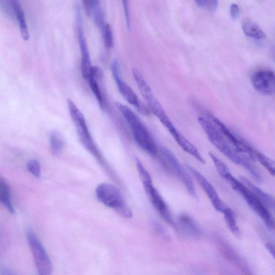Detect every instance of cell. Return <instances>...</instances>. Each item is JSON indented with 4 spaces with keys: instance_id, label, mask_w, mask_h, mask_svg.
<instances>
[{
    "instance_id": "1",
    "label": "cell",
    "mask_w": 275,
    "mask_h": 275,
    "mask_svg": "<svg viewBox=\"0 0 275 275\" xmlns=\"http://www.w3.org/2000/svg\"><path fill=\"white\" fill-rule=\"evenodd\" d=\"M198 122L205 133L213 145L217 148L222 154L234 164L242 165L247 170L254 179L261 182L263 177L260 172L249 160L242 155L238 153L230 143L225 139L220 131L208 119L199 117Z\"/></svg>"
},
{
    "instance_id": "2",
    "label": "cell",
    "mask_w": 275,
    "mask_h": 275,
    "mask_svg": "<svg viewBox=\"0 0 275 275\" xmlns=\"http://www.w3.org/2000/svg\"><path fill=\"white\" fill-rule=\"evenodd\" d=\"M116 105L129 125L137 144L152 156L157 154L158 148L156 142L138 116L128 107L118 102L116 103Z\"/></svg>"
},
{
    "instance_id": "3",
    "label": "cell",
    "mask_w": 275,
    "mask_h": 275,
    "mask_svg": "<svg viewBox=\"0 0 275 275\" xmlns=\"http://www.w3.org/2000/svg\"><path fill=\"white\" fill-rule=\"evenodd\" d=\"M221 177L230 185L233 190L237 192L247 203L249 207L260 217L263 222L270 230L274 228L273 218L267 206L258 198L244 183L237 179L230 170H228Z\"/></svg>"
},
{
    "instance_id": "4",
    "label": "cell",
    "mask_w": 275,
    "mask_h": 275,
    "mask_svg": "<svg viewBox=\"0 0 275 275\" xmlns=\"http://www.w3.org/2000/svg\"><path fill=\"white\" fill-rule=\"evenodd\" d=\"M96 196L100 201L116 212L120 216L130 219L133 217L129 206L126 203L119 189L109 183H102L96 188Z\"/></svg>"
},
{
    "instance_id": "5",
    "label": "cell",
    "mask_w": 275,
    "mask_h": 275,
    "mask_svg": "<svg viewBox=\"0 0 275 275\" xmlns=\"http://www.w3.org/2000/svg\"><path fill=\"white\" fill-rule=\"evenodd\" d=\"M67 105L73 122L75 125L80 141L87 150L96 158L100 159L101 155L89 130L83 114L73 101L68 99Z\"/></svg>"
},
{
    "instance_id": "6",
    "label": "cell",
    "mask_w": 275,
    "mask_h": 275,
    "mask_svg": "<svg viewBox=\"0 0 275 275\" xmlns=\"http://www.w3.org/2000/svg\"><path fill=\"white\" fill-rule=\"evenodd\" d=\"M27 235L28 244L38 275H52L53 272V263L44 246L31 229H28Z\"/></svg>"
},
{
    "instance_id": "7",
    "label": "cell",
    "mask_w": 275,
    "mask_h": 275,
    "mask_svg": "<svg viewBox=\"0 0 275 275\" xmlns=\"http://www.w3.org/2000/svg\"><path fill=\"white\" fill-rule=\"evenodd\" d=\"M139 175L145 191L154 207L166 221L170 224H173V218L168 206L153 186L150 174L148 171H145L142 172Z\"/></svg>"
},
{
    "instance_id": "8",
    "label": "cell",
    "mask_w": 275,
    "mask_h": 275,
    "mask_svg": "<svg viewBox=\"0 0 275 275\" xmlns=\"http://www.w3.org/2000/svg\"><path fill=\"white\" fill-rule=\"evenodd\" d=\"M111 71L119 92L122 95L125 100L134 106L137 111L143 115H150L151 112L147 105L139 99L133 89L122 80L120 76L119 62L117 60L113 62Z\"/></svg>"
},
{
    "instance_id": "9",
    "label": "cell",
    "mask_w": 275,
    "mask_h": 275,
    "mask_svg": "<svg viewBox=\"0 0 275 275\" xmlns=\"http://www.w3.org/2000/svg\"><path fill=\"white\" fill-rule=\"evenodd\" d=\"M160 150H161L163 156L168 163L169 168L185 185L188 193L193 198L197 199L198 195L195 186L194 185L191 175L186 170L184 166L181 164L178 159L168 148L162 147L160 148Z\"/></svg>"
},
{
    "instance_id": "10",
    "label": "cell",
    "mask_w": 275,
    "mask_h": 275,
    "mask_svg": "<svg viewBox=\"0 0 275 275\" xmlns=\"http://www.w3.org/2000/svg\"><path fill=\"white\" fill-rule=\"evenodd\" d=\"M208 119L213 123L222 134L225 139L238 153L248 158V159L255 160V151L248 144L241 140L233 132L229 129L219 119L208 114ZM245 157V156H244Z\"/></svg>"
},
{
    "instance_id": "11",
    "label": "cell",
    "mask_w": 275,
    "mask_h": 275,
    "mask_svg": "<svg viewBox=\"0 0 275 275\" xmlns=\"http://www.w3.org/2000/svg\"><path fill=\"white\" fill-rule=\"evenodd\" d=\"M76 13V28L82 55L81 70L83 78L88 81L93 66L91 65L87 42L83 31L81 8L79 5H77Z\"/></svg>"
},
{
    "instance_id": "12",
    "label": "cell",
    "mask_w": 275,
    "mask_h": 275,
    "mask_svg": "<svg viewBox=\"0 0 275 275\" xmlns=\"http://www.w3.org/2000/svg\"><path fill=\"white\" fill-rule=\"evenodd\" d=\"M187 168L203 189L214 208L219 213H222L226 206L222 201L214 187L201 173L192 166L187 165Z\"/></svg>"
},
{
    "instance_id": "13",
    "label": "cell",
    "mask_w": 275,
    "mask_h": 275,
    "mask_svg": "<svg viewBox=\"0 0 275 275\" xmlns=\"http://www.w3.org/2000/svg\"><path fill=\"white\" fill-rule=\"evenodd\" d=\"M275 74L272 71H258L251 78L254 88L261 94L272 95L275 93Z\"/></svg>"
},
{
    "instance_id": "14",
    "label": "cell",
    "mask_w": 275,
    "mask_h": 275,
    "mask_svg": "<svg viewBox=\"0 0 275 275\" xmlns=\"http://www.w3.org/2000/svg\"><path fill=\"white\" fill-rule=\"evenodd\" d=\"M103 79L104 74L102 69L99 67L93 66L88 82L101 108L104 110L107 107V102L105 91L103 89Z\"/></svg>"
},
{
    "instance_id": "15",
    "label": "cell",
    "mask_w": 275,
    "mask_h": 275,
    "mask_svg": "<svg viewBox=\"0 0 275 275\" xmlns=\"http://www.w3.org/2000/svg\"><path fill=\"white\" fill-rule=\"evenodd\" d=\"M220 248L226 259L231 262L234 266L237 267L239 270L242 272L244 275H253L249 266L242 256L230 245L222 243L220 244Z\"/></svg>"
},
{
    "instance_id": "16",
    "label": "cell",
    "mask_w": 275,
    "mask_h": 275,
    "mask_svg": "<svg viewBox=\"0 0 275 275\" xmlns=\"http://www.w3.org/2000/svg\"><path fill=\"white\" fill-rule=\"evenodd\" d=\"M10 7L11 9L10 13L14 14L16 19L18 21L23 38L27 41L29 39V32H28L24 11L23 10L21 4L16 0H12L10 1Z\"/></svg>"
},
{
    "instance_id": "17",
    "label": "cell",
    "mask_w": 275,
    "mask_h": 275,
    "mask_svg": "<svg viewBox=\"0 0 275 275\" xmlns=\"http://www.w3.org/2000/svg\"><path fill=\"white\" fill-rule=\"evenodd\" d=\"M178 222L182 231L189 236L198 238L202 236V231L197 223L192 217L187 214H182L178 218Z\"/></svg>"
},
{
    "instance_id": "18",
    "label": "cell",
    "mask_w": 275,
    "mask_h": 275,
    "mask_svg": "<svg viewBox=\"0 0 275 275\" xmlns=\"http://www.w3.org/2000/svg\"><path fill=\"white\" fill-rule=\"evenodd\" d=\"M240 180L258 198L261 200L268 208L274 210L275 200L271 194L263 191L262 189L257 187L245 177H240Z\"/></svg>"
},
{
    "instance_id": "19",
    "label": "cell",
    "mask_w": 275,
    "mask_h": 275,
    "mask_svg": "<svg viewBox=\"0 0 275 275\" xmlns=\"http://www.w3.org/2000/svg\"><path fill=\"white\" fill-rule=\"evenodd\" d=\"M243 31L246 36L255 39H262L266 37V33L255 23L246 20L243 24Z\"/></svg>"
},
{
    "instance_id": "20",
    "label": "cell",
    "mask_w": 275,
    "mask_h": 275,
    "mask_svg": "<svg viewBox=\"0 0 275 275\" xmlns=\"http://www.w3.org/2000/svg\"><path fill=\"white\" fill-rule=\"evenodd\" d=\"M0 203H1L11 214H14V209L11 202L9 186L0 177Z\"/></svg>"
},
{
    "instance_id": "21",
    "label": "cell",
    "mask_w": 275,
    "mask_h": 275,
    "mask_svg": "<svg viewBox=\"0 0 275 275\" xmlns=\"http://www.w3.org/2000/svg\"><path fill=\"white\" fill-rule=\"evenodd\" d=\"M64 140L58 131H53L50 136V147L51 152L55 156H59L64 147Z\"/></svg>"
},
{
    "instance_id": "22",
    "label": "cell",
    "mask_w": 275,
    "mask_h": 275,
    "mask_svg": "<svg viewBox=\"0 0 275 275\" xmlns=\"http://www.w3.org/2000/svg\"><path fill=\"white\" fill-rule=\"evenodd\" d=\"M222 214L224 216V219L229 230L236 237H240V231L237 224L236 216L233 211L226 206Z\"/></svg>"
},
{
    "instance_id": "23",
    "label": "cell",
    "mask_w": 275,
    "mask_h": 275,
    "mask_svg": "<svg viewBox=\"0 0 275 275\" xmlns=\"http://www.w3.org/2000/svg\"><path fill=\"white\" fill-rule=\"evenodd\" d=\"M255 160H257L272 176L275 174V162L263 153L255 151Z\"/></svg>"
},
{
    "instance_id": "24",
    "label": "cell",
    "mask_w": 275,
    "mask_h": 275,
    "mask_svg": "<svg viewBox=\"0 0 275 275\" xmlns=\"http://www.w3.org/2000/svg\"><path fill=\"white\" fill-rule=\"evenodd\" d=\"M90 17H93L94 24L102 32L106 24L105 20L104 11L100 3L94 9Z\"/></svg>"
},
{
    "instance_id": "25",
    "label": "cell",
    "mask_w": 275,
    "mask_h": 275,
    "mask_svg": "<svg viewBox=\"0 0 275 275\" xmlns=\"http://www.w3.org/2000/svg\"><path fill=\"white\" fill-rule=\"evenodd\" d=\"M101 33L106 47L107 49H111L113 47V38L112 28L110 25L106 24Z\"/></svg>"
},
{
    "instance_id": "26",
    "label": "cell",
    "mask_w": 275,
    "mask_h": 275,
    "mask_svg": "<svg viewBox=\"0 0 275 275\" xmlns=\"http://www.w3.org/2000/svg\"><path fill=\"white\" fill-rule=\"evenodd\" d=\"M27 167L33 176L39 177L41 175V165L36 160H30L27 163Z\"/></svg>"
},
{
    "instance_id": "27",
    "label": "cell",
    "mask_w": 275,
    "mask_h": 275,
    "mask_svg": "<svg viewBox=\"0 0 275 275\" xmlns=\"http://www.w3.org/2000/svg\"><path fill=\"white\" fill-rule=\"evenodd\" d=\"M82 3L86 14L90 17L94 9L100 4V1L97 0H85Z\"/></svg>"
},
{
    "instance_id": "28",
    "label": "cell",
    "mask_w": 275,
    "mask_h": 275,
    "mask_svg": "<svg viewBox=\"0 0 275 275\" xmlns=\"http://www.w3.org/2000/svg\"><path fill=\"white\" fill-rule=\"evenodd\" d=\"M199 8H208L211 11H215L218 7L217 1H197L195 2Z\"/></svg>"
},
{
    "instance_id": "29",
    "label": "cell",
    "mask_w": 275,
    "mask_h": 275,
    "mask_svg": "<svg viewBox=\"0 0 275 275\" xmlns=\"http://www.w3.org/2000/svg\"><path fill=\"white\" fill-rule=\"evenodd\" d=\"M124 10L125 13V17L126 20V24H127V27L129 31L131 30V19H130V14L129 6V2L128 1H122Z\"/></svg>"
},
{
    "instance_id": "30",
    "label": "cell",
    "mask_w": 275,
    "mask_h": 275,
    "mask_svg": "<svg viewBox=\"0 0 275 275\" xmlns=\"http://www.w3.org/2000/svg\"><path fill=\"white\" fill-rule=\"evenodd\" d=\"M230 14L232 19L237 20L240 15V8L237 4H232L230 7Z\"/></svg>"
},
{
    "instance_id": "31",
    "label": "cell",
    "mask_w": 275,
    "mask_h": 275,
    "mask_svg": "<svg viewBox=\"0 0 275 275\" xmlns=\"http://www.w3.org/2000/svg\"><path fill=\"white\" fill-rule=\"evenodd\" d=\"M154 228L156 232L163 237H167L165 231L164 227L159 223H154Z\"/></svg>"
},
{
    "instance_id": "32",
    "label": "cell",
    "mask_w": 275,
    "mask_h": 275,
    "mask_svg": "<svg viewBox=\"0 0 275 275\" xmlns=\"http://www.w3.org/2000/svg\"><path fill=\"white\" fill-rule=\"evenodd\" d=\"M266 248L269 251V253L274 257L275 250L274 246L271 243L267 244H266Z\"/></svg>"
},
{
    "instance_id": "33",
    "label": "cell",
    "mask_w": 275,
    "mask_h": 275,
    "mask_svg": "<svg viewBox=\"0 0 275 275\" xmlns=\"http://www.w3.org/2000/svg\"><path fill=\"white\" fill-rule=\"evenodd\" d=\"M1 275H16L14 272L8 269H4L2 272Z\"/></svg>"
}]
</instances>
